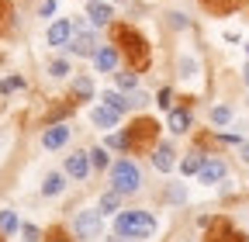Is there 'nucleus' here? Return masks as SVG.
<instances>
[{
    "label": "nucleus",
    "mask_w": 249,
    "mask_h": 242,
    "mask_svg": "<svg viewBox=\"0 0 249 242\" xmlns=\"http://www.w3.org/2000/svg\"><path fill=\"white\" fill-rule=\"evenodd\" d=\"M201 184H218V180L225 176V163L222 159H204V166H201Z\"/></svg>",
    "instance_id": "8"
},
{
    "label": "nucleus",
    "mask_w": 249,
    "mask_h": 242,
    "mask_svg": "<svg viewBox=\"0 0 249 242\" xmlns=\"http://www.w3.org/2000/svg\"><path fill=\"white\" fill-rule=\"evenodd\" d=\"M246 52H249V45H246Z\"/></svg>",
    "instance_id": "40"
},
{
    "label": "nucleus",
    "mask_w": 249,
    "mask_h": 242,
    "mask_svg": "<svg viewBox=\"0 0 249 242\" xmlns=\"http://www.w3.org/2000/svg\"><path fill=\"white\" fill-rule=\"evenodd\" d=\"M21 232H24V242H38V228L35 225H24Z\"/></svg>",
    "instance_id": "32"
},
{
    "label": "nucleus",
    "mask_w": 249,
    "mask_h": 242,
    "mask_svg": "<svg viewBox=\"0 0 249 242\" xmlns=\"http://www.w3.org/2000/svg\"><path fill=\"white\" fill-rule=\"evenodd\" d=\"M211 121H214V125H229V121H232V111H229V107H214V111H211Z\"/></svg>",
    "instance_id": "26"
},
{
    "label": "nucleus",
    "mask_w": 249,
    "mask_h": 242,
    "mask_svg": "<svg viewBox=\"0 0 249 242\" xmlns=\"http://www.w3.org/2000/svg\"><path fill=\"white\" fill-rule=\"evenodd\" d=\"M52 11H55V0H45V4H42V14H45V17H49V14H52Z\"/></svg>",
    "instance_id": "35"
},
{
    "label": "nucleus",
    "mask_w": 249,
    "mask_h": 242,
    "mask_svg": "<svg viewBox=\"0 0 249 242\" xmlns=\"http://www.w3.org/2000/svg\"><path fill=\"white\" fill-rule=\"evenodd\" d=\"M70 49L76 55H93V52H97V38H93L90 32H76V38L70 42Z\"/></svg>",
    "instance_id": "11"
},
{
    "label": "nucleus",
    "mask_w": 249,
    "mask_h": 242,
    "mask_svg": "<svg viewBox=\"0 0 249 242\" xmlns=\"http://www.w3.org/2000/svg\"><path fill=\"white\" fill-rule=\"evenodd\" d=\"M45 242H73L62 228H49V235H45Z\"/></svg>",
    "instance_id": "29"
},
{
    "label": "nucleus",
    "mask_w": 249,
    "mask_h": 242,
    "mask_svg": "<svg viewBox=\"0 0 249 242\" xmlns=\"http://www.w3.org/2000/svg\"><path fill=\"white\" fill-rule=\"evenodd\" d=\"M90 166H107V153H104V149H93V153H90Z\"/></svg>",
    "instance_id": "28"
},
{
    "label": "nucleus",
    "mask_w": 249,
    "mask_h": 242,
    "mask_svg": "<svg viewBox=\"0 0 249 242\" xmlns=\"http://www.w3.org/2000/svg\"><path fill=\"white\" fill-rule=\"evenodd\" d=\"M201 166H204V156H197V153H191V156H183V163H180L183 176H191V173H201Z\"/></svg>",
    "instance_id": "18"
},
{
    "label": "nucleus",
    "mask_w": 249,
    "mask_h": 242,
    "mask_svg": "<svg viewBox=\"0 0 249 242\" xmlns=\"http://www.w3.org/2000/svg\"><path fill=\"white\" fill-rule=\"evenodd\" d=\"M7 24H11V0H0V35L7 32Z\"/></svg>",
    "instance_id": "25"
},
{
    "label": "nucleus",
    "mask_w": 249,
    "mask_h": 242,
    "mask_svg": "<svg viewBox=\"0 0 249 242\" xmlns=\"http://www.w3.org/2000/svg\"><path fill=\"white\" fill-rule=\"evenodd\" d=\"M132 104H149V97H145V94H139V90H132Z\"/></svg>",
    "instance_id": "34"
},
{
    "label": "nucleus",
    "mask_w": 249,
    "mask_h": 242,
    "mask_svg": "<svg viewBox=\"0 0 249 242\" xmlns=\"http://www.w3.org/2000/svg\"><path fill=\"white\" fill-rule=\"evenodd\" d=\"M194 59H183V63H180V76H194Z\"/></svg>",
    "instance_id": "31"
},
{
    "label": "nucleus",
    "mask_w": 249,
    "mask_h": 242,
    "mask_svg": "<svg viewBox=\"0 0 249 242\" xmlns=\"http://www.w3.org/2000/svg\"><path fill=\"white\" fill-rule=\"evenodd\" d=\"M239 4L242 0H201V7L211 14H232V11H239Z\"/></svg>",
    "instance_id": "15"
},
{
    "label": "nucleus",
    "mask_w": 249,
    "mask_h": 242,
    "mask_svg": "<svg viewBox=\"0 0 249 242\" xmlns=\"http://www.w3.org/2000/svg\"><path fill=\"white\" fill-rule=\"evenodd\" d=\"M90 121H93L97 128H114V125H118V111H114V107H107V104H101V107H93Z\"/></svg>",
    "instance_id": "10"
},
{
    "label": "nucleus",
    "mask_w": 249,
    "mask_h": 242,
    "mask_svg": "<svg viewBox=\"0 0 249 242\" xmlns=\"http://www.w3.org/2000/svg\"><path fill=\"white\" fill-rule=\"evenodd\" d=\"M49 73H52V76H66V73H70V66L62 63V59H55V63L49 66Z\"/></svg>",
    "instance_id": "30"
},
{
    "label": "nucleus",
    "mask_w": 249,
    "mask_h": 242,
    "mask_svg": "<svg viewBox=\"0 0 249 242\" xmlns=\"http://www.w3.org/2000/svg\"><path fill=\"white\" fill-rule=\"evenodd\" d=\"M170 97H173L170 90H160V101H156V104H160V107H170Z\"/></svg>",
    "instance_id": "33"
},
{
    "label": "nucleus",
    "mask_w": 249,
    "mask_h": 242,
    "mask_svg": "<svg viewBox=\"0 0 249 242\" xmlns=\"http://www.w3.org/2000/svg\"><path fill=\"white\" fill-rule=\"evenodd\" d=\"M70 35H73V24H70V21H55V24L49 28V45H66Z\"/></svg>",
    "instance_id": "14"
},
{
    "label": "nucleus",
    "mask_w": 249,
    "mask_h": 242,
    "mask_svg": "<svg viewBox=\"0 0 249 242\" xmlns=\"http://www.w3.org/2000/svg\"><path fill=\"white\" fill-rule=\"evenodd\" d=\"M70 138V125H49L45 135H42V145L45 149H59V145H66Z\"/></svg>",
    "instance_id": "7"
},
{
    "label": "nucleus",
    "mask_w": 249,
    "mask_h": 242,
    "mask_svg": "<svg viewBox=\"0 0 249 242\" xmlns=\"http://www.w3.org/2000/svg\"><path fill=\"white\" fill-rule=\"evenodd\" d=\"M187 128H191V111H170V132L183 135Z\"/></svg>",
    "instance_id": "16"
},
{
    "label": "nucleus",
    "mask_w": 249,
    "mask_h": 242,
    "mask_svg": "<svg viewBox=\"0 0 249 242\" xmlns=\"http://www.w3.org/2000/svg\"><path fill=\"white\" fill-rule=\"evenodd\" d=\"M90 94H93V83H90V76H76V83H73V97L87 101Z\"/></svg>",
    "instance_id": "20"
},
{
    "label": "nucleus",
    "mask_w": 249,
    "mask_h": 242,
    "mask_svg": "<svg viewBox=\"0 0 249 242\" xmlns=\"http://www.w3.org/2000/svg\"><path fill=\"white\" fill-rule=\"evenodd\" d=\"M0 242H4V232H0Z\"/></svg>",
    "instance_id": "39"
},
{
    "label": "nucleus",
    "mask_w": 249,
    "mask_h": 242,
    "mask_svg": "<svg viewBox=\"0 0 249 242\" xmlns=\"http://www.w3.org/2000/svg\"><path fill=\"white\" fill-rule=\"evenodd\" d=\"M121 138H124V149H128V153H152L156 138H160V125H156L152 118H139V121H132V128Z\"/></svg>",
    "instance_id": "2"
},
{
    "label": "nucleus",
    "mask_w": 249,
    "mask_h": 242,
    "mask_svg": "<svg viewBox=\"0 0 249 242\" xmlns=\"http://www.w3.org/2000/svg\"><path fill=\"white\" fill-rule=\"evenodd\" d=\"M242 73H246V83H249V66H246V69H242Z\"/></svg>",
    "instance_id": "38"
},
{
    "label": "nucleus",
    "mask_w": 249,
    "mask_h": 242,
    "mask_svg": "<svg viewBox=\"0 0 249 242\" xmlns=\"http://www.w3.org/2000/svg\"><path fill=\"white\" fill-rule=\"evenodd\" d=\"M101 235V211H80L76 215V239H97Z\"/></svg>",
    "instance_id": "6"
},
{
    "label": "nucleus",
    "mask_w": 249,
    "mask_h": 242,
    "mask_svg": "<svg viewBox=\"0 0 249 242\" xmlns=\"http://www.w3.org/2000/svg\"><path fill=\"white\" fill-rule=\"evenodd\" d=\"M18 228V215H14V211H0V232H14Z\"/></svg>",
    "instance_id": "22"
},
{
    "label": "nucleus",
    "mask_w": 249,
    "mask_h": 242,
    "mask_svg": "<svg viewBox=\"0 0 249 242\" xmlns=\"http://www.w3.org/2000/svg\"><path fill=\"white\" fill-rule=\"evenodd\" d=\"M118 235H128V239H145L156 232V218L145 215V211H121L118 222H114Z\"/></svg>",
    "instance_id": "3"
},
{
    "label": "nucleus",
    "mask_w": 249,
    "mask_h": 242,
    "mask_svg": "<svg viewBox=\"0 0 249 242\" xmlns=\"http://www.w3.org/2000/svg\"><path fill=\"white\" fill-rule=\"evenodd\" d=\"M239 149H242V159L249 163V145H239Z\"/></svg>",
    "instance_id": "37"
},
{
    "label": "nucleus",
    "mask_w": 249,
    "mask_h": 242,
    "mask_svg": "<svg viewBox=\"0 0 249 242\" xmlns=\"http://www.w3.org/2000/svg\"><path fill=\"white\" fill-rule=\"evenodd\" d=\"M204 242H246V235L229 222V218H214L208 225V239Z\"/></svg>",
    "instance_id": "5"
},
{
    "label": "nucleus",
    "mask_w": 249,
    "mask_h": 242,
    "mask_svg": "<svg viewBox=\"0 0 249 242\" xmlns=\"http://www.w3.org/2000/svg\"><path fill=\"white\" fill-rule=\"evenodd\" d=\"M111 184H114L118 194H135L139 184H142V173H139V166H135L132 159H121V163H114V170H111Z\"/></svg>",
    "instance_id": "4"
},
{
    "label": "nucleus",
    "mask_w": 249,
    "mask_h": 242,
    "mask_svg": "<svg viewBox=\"0 0 249 242\" xmlns=\"http://www.w3.org/2000/svg\"><path fill=\"white\" fill-rule=\"evenodd\" d=\"M62 187H66V184H62V176H59V173H49L45 184H42V194H45V197H55Z\"/></svg>",
    "instance_id": "19"
},
{
    "label": "nucleus",
    "mask_w": 249,
    "mask_h": 242,
    "mask_svg": "<svg viewBox=\"0 0 249 242\" xmlns=\"http://www.w3.org/2000/svg\"><path fill=\"white\" fill-rule=\"evenodd\" d=\"M93 63H97V69H101V73H111V69H114V63H118V49H111V45L97 49V52H93Z\"/></svg>",
    "instance_id": "13"
},
{
    "label": "nucleus",
    "mask_w": 249,
    "mask_h": 242,
    "mask_svg": "<svg viewBox=\"0 0 249 242\" xmlns=\"http://www.w3.org/2000/svg\"><path fill=\"white\" fill-rule=\"evenodd\" d=\"M111 35H114V45H118V52L128 59V66L135 69V73H145L149 69V63H152V52H149V42L135 32L132 24H114L111 28Z\"/></svg>",
    "instance_id": "1"
},
{
    "label": "nucleus",
    "mask_w": 249,
    "mask_h": 242,
    "mask_svg": "<svg viewBox=\"0 0 249 242\" xmlns=\"http://www.w3.org/2000/svg\"><path fill=\"white\" fill-rule=\"evenodd\" d=\"M152 166L160 170V173H170L173 170V149L170 145H156L152 149Z\"/></svg>",
    "instance_id": "12"
},
{
    "label": "nucleus",
    "mask_w": 249,
    "mask_h": 242,
    "mask_svg": "<svg viewBox=\"0 0 249 242\" xmlns=\"http://www.w3.org/2000/svg\"><path fill=\"white\" fill-rule=\"evenodd\" d=\"M118 86H121V90H135V86H139V73H135V69L118 73Z\"/></svg>",
    "instance_id": "21"
},
{
    "label": "nucleus",
    "mask_w": 249,
    "mask_h": 242,
    "mask_svg": "<svg viewBox=\"0 0 249 242\" xmlns=\"http://www.w3.org/2000/svg\"><path fill=\"white\" fill-rule=\"evenodd\" d=\"M118 190H107L104 197H101V211H104V215H111V211H118Z\"/></svg>",
    "instance_id": "23"
},
{
    "label": "nucleus",
    "mask_w": 249,
    "mask_h": 242,
    "mask_svg": "<svg viewBox=\"0 0 249 242\" xmlns=\"http://www.w3.org/2000/svg\"><path fill=\"white\" fill-rule=\"evenodd\" d=\"M107 242H135V239H128V235H111Z\"/></svg>",
    "instance_id": "36"
},
{
    "label": "nucleus",
    "mask_w": 249,
    "mask_h": 242,
    "mask_svg": "<svg viewBox=\"0 0 249 242\" xmlns=\"http://www.w3.org/2000/svg\"><path fill=\"white\" fill-rule=\"evenodd\" d=\"M90 21H93V24H107V21H111V7L93 0V4H90Z\"/></svg>",
    "instance_id": "17"
},
{
    "label": "nucleus",
    "mask_w": 249,
    "mask_h": 242,
    "mask_svg": "<svg viewBox=\"0 0 249 242\" xmlns=\"http://www.w3.org/2000/svg\"><path fill=\"white\" fill-rule=\"evenodd\" d=\"M66 173L76 176V180H83V176L90 173V156H87V153H73V156L66 159Z\"/></svg>",
    "instance_id": "9"
},
{
    "label": "nucleus",
    "mask_w": 249,
    "mask_h": 242,
    "mask_svg": "<svg viewBox=\"0 0 249 242\" xmlns=\"http://www.w3.org/2000/svg\"><path fill=\"white\" fill-rule=\"evenodd\" d=\"M24 80L21 76H11V80H0V94H11V90H21Z\"/></svg>",
    "instance_id": "27"
},
{
    "label": "nucleus",
    "mask_w": 249,
    "mask_h": 242,
    "mask_svg": "<svg viewBox=\"0 0 249 242\" xmlns=\"http://www.w3.org/2000/svg\"><path fill=\"white\" fill-rule=\"evenodd\" d=\"M104 104H107V107H114L118 114H121V111H128V101H124L121 94H104Z\"/></svg>",
    "instance_id": "24"
}]
</instances>
